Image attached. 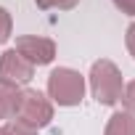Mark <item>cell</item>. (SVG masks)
Returning <instances> with one entry per match:
<instances>
[{"mask_svg":"<svg viewBox=\"0 0 135 135\" xmlns=\"http://www.w3.org/2000/svg\"><path fill=\"white\" fill-rule=\"evenodd\" d=\"M48 93L58 106H77L85 98V77L69 66H58L48 77Z\"/></svg>","mask_w":135,"mask_h":135,"instance_id":"obj_1","label":"cell"},{"mask_svg":"<svg viewBox=\"0 0 135 135\" xmlns=\"http://www.w3.org/2000/svg\"><path fill=\"white\" fill-rule=\"evenodd\" d=\"M90 90H93L95 101L103 103V106H114L122 98V74L114 66V61L101 58V61L93 64V69H90Z\"/></svg>","mask_w":135,"mask_h":135,"instance_id":"obj_2","label":"cell"},{"mask_svg":"<svg viewBox=\"0 0 135 135\" xmlns=\"http://www.w3.org/2000/svg\"><path fill=\"white\" fill-rule=\"evenodd\" d=\"M16 119L35 127V130L48 127L50 119H53V103L40 90H21V98H19V106H16Z\"/></svg>","mask_w":135,"mask_h":135,"instance_id":"obj_3","label":"cell"},{"mask_svg":"<svg viewBox=\"0 0 135 135\" xmlns=\"http://www.w3.org/2000/svg\"><path fill=\"white\" fill-rule=\"evenodd\" d=\"M16 53L24 56L32 66H45L56 58V42L37 35H24L16 40Z\"/></svg>","mask_w":135,"mask_h":135,"instance_id":"obj_4","label":"cell"},{"mask_svg":"<svg viewBox=\"0 0 135 135\" xmlns=\"http://www.w3.org/2000/svg\"><path fill=\"white\" fill-rule=\"evenodd\" d=\"M35 77V66L19 56L16 50H6L3 56H0V80H6L11 85H24Z\"/></svg>","mask_w":135,"mask_h":135,"instance_id":"obj_5","label":"cell"},{"mask_svg":"<svg viewBox=\"0 0 135 135\" xmlns=\"http://www.w3.org/2000/svg\"><path fill=\"white\" fill-rule=\"evenodd\" d=\"M19 98H21L19 85H11V82H6V80H0V119L16 117Z\"/></svg>","mask_w":135,"mask_h":135,"instance_id":"obj_6","label":"cell"},{"mask_svg":"<svg viewBox=\"0 0 135 135\" xmlns=\"http://www.w3.org/2000/svg\"><path fill=\"white\" fill-rule=\"evenodd\" d=\"M103 135H135V114H130V111H117V114L109 119Z\"/></svg>","mask_w":135,"mask_h":135,"instance_id":"obj_7","label":"cell"},{"mask_svg":"<svg viewBox=\"0 0 135 135\" xmlns=\"http://www.w3.org/2000/svg\"><path fill=\"white\" fill-rule=\"evenodd\" d=\"M37 3V8H42V11H53V8H58V11H69V8H74L80 0H35Z\"/></svg>","mask_w":135,"mask_h":135,"instance_id":"obj_8","label":"cell"},{"mask_svg":"<svg viewBox=\"0 0 135 135\" xmlns=\"http://www.w3.org/2000/svg\"><path fill=\"white\" fill-rule=\"evenodd\" d=\"M3 135H37V130L29 127V124H24V122H19V119H11L3 127Z\"/></svg>","mask_w":135,"mask_h":135,"instance_id":"obj_9","label":"cell"},{"mask_svg":"<svg viewBox=\"0 0 135 135\" xmlns=\"http://www.w3.org/2000/svg\"><path fill=\"white\" fill-rule=\"evenodd\" d=\"M11 29H13V21H11V13L6 8H0V42H6L11 37Z\"/></svg>","mask_w":135,"mask_h":135,"instance_id":"obj_10","label":"cell"},{"mask_svg":"<svg viewBox=\"0 0 135 135\" xmlns=\"http://www.w3.org/2000/svg\"><path fill=\"white\" fill-rule=\"evenodd\" d=\"M119 101L124 103V109H127L130 114H135V80H132V82L122 90V98H119Z\"/></svg>","mask_w":135,"mask_h":135,"instance_id":"obj_11","label":"cell"},{"mask_svg":"<svg viewBox=\"0 0 135 135\" xmlns=\"http://www.w3.org/2000/svg\"><path fill=\"white\" fill-rule=\"evenodd\" d=\"M124 42H127V50H130V56L135 58V21L127 27V35H124Z\"/></svg>","mask_w":135,"mask_h":135,"instance_id":"obj_12","label":"cell"},{"mask_svg":"<svg viewBox=\"0 0 135 135\" xmlns=\"http://www.w3.org/2000/svg\"><path fill=\"white\" fill-rule=\"evenodd\" d=\"M114 6H117L122 13H127V16H135V0H114Z\"/></svg>","mask_w":135,"mask_h":135,"instance_id":"obj_13","label":"cell"},{"mask_svg":"<svg viewBox=\"0 0 135 135\" xmlns=\"http://www.w3.org/2000/svg\"><path fill=\"white\" fill-rule=\"evenodd\" d=\"M0 135H3V127H0Z\"/></svg>","mask_w":135,"mask_h":135,"instance_id":"obj_14","label":"cell"}]
</instances>
